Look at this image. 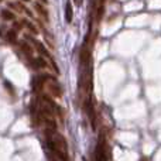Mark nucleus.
<instances>
[{
  "mask_svg": "<svg viewBox=\"0 0 161 161\" xmlns=\"http://www.w3.org/2000/svg\"><path fill=\"white\" fill-rule=\"evenodd\" d=\"M0 16H2V19L6 20V21H14V19H16V14L11 10H8V8H3V10L0 11Z\"/></svg>",
  "mask_w": 161,
  "mask_h": 161,
  "instance_id": "obj_7",
  "label": "nucleus"
},
{
  "mask_svg": "<svg viewBox=\"0 0 161 161\" xmlns=\"http://www.w3.org/2000/svg\"><path fill=\"white\" fill-rule=\"evenodd\" d=\"M140 161H148L147 157H143V158H140Z\"/></svg>",
  "mask_w": 161,
  "mask_h": 161,
  "instance_id": "obj_13",
  "label": "nucleus"
},
{
  "mask_svg": "<svg viewBox=\"0 0 161 161\" xmlns=\"http://www.w3.org/2000/svg\"><path fill=\"white\" fill-rule=\"evenodd\" d=\"M21 2H30V0H21Z\"/></svg>",
  "mask_w": 161,
  "mask_h": 161,
  "instance_id": "obj_15",
  "label": "nucleus"
},
{
  "mask_svg": "<svg viewBox=\"0 0 161 161\" xmlns=\"http://www.w3.org/2000/svg\"><path fill=\"white\" fill-rule=\"evenodd\" d=\"M74 2H75V4H76V6H80V4H82L83 0H74Z\"/></svg>",
  "mask_w": 161,
  "mask_h": 161,
  "instance_id": "obj_12",
  "label": "nucleus"
},
{
  "mask_svg": "<svg viewBox=\"0 0 161 161\" xmlns=\"http://www.w3.org/2000/svg\"><path fill=\"white\" fill-rule=\"evenodd\" d=\"M21 28H23L21 21H20V23H19V21H13V30L16 31V33H17V31H20Z\"/></svg>",
  "mask_w": 161,
  "mask_h": 161,
  "instance_id": "obj_11",
  "label": "nucleus"
},
{
  "mask_svg": "<svg viewBox=\"0 0 161 161\" xmlns=\"http://www.w3.org/2000/svg\"><path fill=\"white\" fill-rule=\"evenodd\" d=\"M41 3H42V4H47V3H48V0H41Z\"/></svg>",
  "mask_w": 161,
  "mask_h": 161,
  "instance_id": "obj_14",
  "label": "nucleus"
},
{
  "mask_svg": "<svg viewBox=\"0 0 161 161\" xmlns=\"http://www.w3.org/2000/svg\"><path fill=\"white\" fill-rule=\"evenodd\" d=\"M109 150H108V143H106V137L105 133L100 134L99 140L96 143L95 147V160L96 161H108L109 158Z\"/></svg>",
  "mask_w": 161,
  "mask_h": 161,
  "instance_id": "obj_1",
  "label": "nucleus"
},
{
  "mask_svg": "<svg viewBox=\"0 0 161 161\" xmlns=\"http://www.w3.org/2000/svg\"><path fill=\"white\" fill-rule=\"evenodd\" d=\"M19 47H20V50H21V53L23 54H25L27 57H33V53H34V48H33V45L30 44V42H27L25 40H23V41H20L19 42Z\"/></svg>",
  "mask_w": 161,
  "mask_h": 161,
  "instance_id": "obj_5",
  "label": "nucleus"
},
{
  "mask_svg": "<svg viewBox=\"0 0 161 161\" xmlns=\"http://www.w3.org/2000/svg\"><path fill=\"white\" fill-rule=\"evenodd\" d=\"M8 7L13 8L14 11H19V13H23V11H25L24 4H21L20 2H10V3H8Z\"/></svg>",
  "mask_w": 161,
  "mask_h": 161,
  "instance_id": "obj_10",
  "label": "nucleus"
},
{
  "mask_svg": "<svg viewBox=\"0 0 161 161\" xmlns=\"http://www.w3.org/2000/svg\"><path fill=\"white\" fill-rule=\"evenodd\" d=\"M45 86H47L48 93H50L53 97H58V99L62 97V93H64V92H62V86L57 79L48 80V82L45 83Z\"/></svg>",
  "mask_w": 161,
  "mask_h": 161,
  "instance_id": "obj_2",
  "label": "nucleus"
},
{
  "mask_svg": "<svg viewBox=\"0 0 161 161\" xmlns=\"http://www.w3.org/2000/svg\"><path fill=\"white\" fill-rule=\"evenodd\" d=\"M72 19H74L72 4H71V2H67V4H65V20H67V23H72Z\"/></svg>",
  "mask_w": 161,
  "mask_h": 161,
  "instance_id": "obj_8",
  "label": "nucleus"
},
{
  "mask_svg": "<svg viewBox=\"0 0 161 161\" xmlns=\"http://www.w3.org/2000/svg\"><path fill=\"white\" fill-rule=\"evenodd\" d=\"M6 41L10 42V44H16L17 42V33L11 28V30H7L6 33Z\"/></svg>",
  "mask_w": 161,
  "mask_h": 161,
  "instance_id": "obj_9",
  "label": "nucleus"
},
{
  "mask_svg": "<svg viewBox=\"0 0 161 161\" xmlns=\"http://www.w3.org/2000/svg\"><path fill=\"white\" fill-rule=\"evenodd\" d=\"M31 67L34 69H44L48 67V64L44 57H37V58H31Z\"/></svg>",
  "mask_w": 161,
  "mask_h": 161,
  "instance_id": "obj_3",
  "label": "nucleus"
},
{
  "mask_svg": "<svg viewBox=\"0 0 161 161\" xmlns=\"http://www.w3.org/2000/svg\"><path fill=\"white\" fill-rule=\"evenodd\" d=\"M21 24H23V27H25L28 30V34H31V36H34V37L38 34V30H37V27L33 24V23L28 21L27 19H23L21 20Z\"/></svg>",
  "mask_w": 161,
  "mask_h": 161,
  "instance_id": "obj_6",
  "label": "nucleus"
},
{
  "mask_svg": "<svg viewBox=\"0 0 161 161\" xmlns=\"http://www.w3.org/2000/svg\"><path fill=\"white\" fill-rule=\"evenodd\" d=\"M34 10L42 17V20H44L45 23H48V20H50V14H48L47 8L44 7V4H41V3H34Z\"/></svg>",
  "mask_w": 161,
  "mask_h": 161,
  "instance_id": "obj_4",
  "label": "nucleus"
},
{
  "mask_svg": "<svg viewBox=\"0 0 161 161\" xmlns=\"http://www.w3.org/2000/svg\"><path fill=\"white\" fill-rule=\"evenodd\" d=\"M0 2H3V0H0Z\"/></svg>",
  "mask_w": 161,
  "mask_h": 161,
  "instance_id": "obj_16",
  "label": "nucleus"
}]
</instances>
